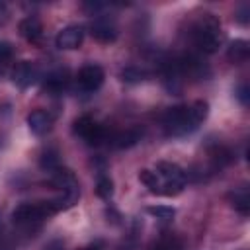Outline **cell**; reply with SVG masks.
I'll return each mask as SVG.
<instances>
[{"instance_id": "6da1fadb", "label": "cell", "mask_w": 250, "mask_h": 250, "mask_svg": "<svg viewBox=\"0 0 250 250\" xmlns=\"http://www.w3.org/2000/svg\"><path fill=\"white\" fill-rule=\"evenodd\" d=\"M209 105L203 100H197L189 105L168 107L162 115V127L168 137H182L195 131L207 117Z\"/></svg>"}, {"instance_id": "7a4b0ae2", "label": "cell", "mask_w": 250, "mask_h": 250, "mask_svg": "<svg viewBox=\"0 0 250 250\" xmlns=\"http://www.w3.org/2000/svg\"><path fill=\"white\" fill-rule=\"evenodd\" d=\"M193 45L203 53H215L223 41L221 23L213 14H201L191 27Z\"/></svg>"}, {"instance_id": "3957f363", "label": "cell", "mask_w": 250, "mask_h": 250, "mask_svg": "<svg viewBox=\"0 0 250 250\" xmlns=\"http://www.w3.org/2000/svg\"><path fill=\"white\" fill-rule=\"evenodd\" d=\"M154 172L162 180L160 195H178L184 189L186 182H188L186 170L182 166H178L176 162H158Z\"/></svg>"}, {"instance_id": "277c9868", "label": "cell", "mask_w": 250, "mask_h": 250, "mask_svg": "<svg viewBox=\"0 0 250 250\" xmlns=\"http://www.w3.org/2000/svg\"><path fill=\"white\" fill-rule=\"evenodd\" d=\"M74 133L80 139H84L88 145H100L107 141V131L100 123H96L90 115H82L74 121Z\"/></svg>"}, {"instance_id": "5b68a950", "label": "cell", "mask_w": 250, "mask_h": 250, "mask_svg": "<svg viewBox=\"0 0 250 250\" xmlns=\"http://www.w3.org/2000/svg\"><path fill=\"white\" fill-rule=\"evenodd\" d=\"M104 78H105V74L100 64H86L78 70V76H76L78 86L84 92H96L104 84Z\"/></svg>"}, {"instance_id": "8992f818", "label": "cell", "mask_w": 250, "mask_h": 250, "mask_svg": "<svg viewBox=\"0 0 250 250\" xmlns=\"http://www.w3.org/2000/svg\"><path fill=\"white\" fill-rule=\"evenodd\" d=\"M90 33L96 41L100 43H113L117 39V27L113 23V20L105 18V16H98L92 25H90Z\"/></svg>"}, {"instance_id": "52a82bcc", "label": "cell", "mask_w": 250, "mask_h": 250, "mask_svg": "<svg viewBox=\"0 0 250 250\" xmlns=\"http://www.w3.org/2000/svg\"><path fill=\"white\" fill-rule=\"evenodd\" d=\"M84 41V29L80 25H66L62 27L57 37H55V43L59 49L62 51H70V49H78Z\"/></svg>"}, {"instance_id": "ba28073f", "label": "cell", "mask_w": 250, "mask_h": 250, "mask_svg": "<svg viewBox=\"0 0 250 250\" xmlns=\"http://www.w3.org/2000/svg\"><path fill=\"white\" fill-rule=\"evenodd\" d=\"M35 76H37V70L33 66V62L29 61H21L14 66L12 70V82L18 86V88H27L35 82Z\"/></svg>"}, {"instance_id": "9c48e42d", "label": "cell", "mask_w": 250, "mask_h": 250, "mask_svg": "<svg viewBox=\"0 0 250 250\" xmlns=\"http://www.w3.org/2000/svg\"><path fill=\"white\" fill-rule=\"evenodd\" d=\"M18 29H20L21 37H23L25 41H29V43H39L41 37H43V25H41L39 18H35V16L23 18V20L20 21Z\"/></svg>"}, {"instance_id": "30bf717a", "label": "cell", "mask_w": 250, "mask_h": 250, "mask_svg": "<svg viewBox=\"0 0 250 250\" xmlns=\"http://www.w3.org/2000/svg\"><path fill=\"white\" fill-rule=\"evenodd\" d=\"M51 125H53V117L45 109H35V111H31L27 115V127H29V131L33 135H45V133H49Z\"/></svg>"}, {"instance_id": "8fae6325", "label": "cell", "mask_w": 250, "mask_h": 250, "mask_svg": "<svg viewBox=\"0 0 250 250\" xmlns=\"http://www.w3.org/2000/svg\"><path fill=\"white\" fill-rule=\"evenodd\" d=\"M141 137H143V131L137 129V127H131V129H125V131L115 133V135H113L111 139H107V141H111V145H113L115 148H131V146H135V145L141 141Z\"/></svg>"}, {"instance_id": "7c38bea8", "label": "cell", "mask_w": 250, "mask_h": 250, "mask_svg": "<svg viewBox=\"0 0 250 250\" xmlns=\"http://www.w3.org/2000/svg\"><path fill=\"white\" fill-rule=\"evenodd\" d=\"M229 201L230 205L240 213V215H248L250 211V195H248V188L242 186V188H236L229 193Z\"/></svg>"}, {"instance_id": "4fadbf2b", "label": "cell", "mask_w": 250, "mask_h": 250, "mask_svg": "<svg viewBox=\"0 0 250 250\" xmlns=\"http://www.w3.org/2000/svg\"><path fill=\"white\" fill-rule=\"evenodd\" d=\"M227 57H229V61H232V62H242V61H246V57H248V41H244V39H234V41L229 45Z\"/></svg>"}, {"instance_id": "5bb4252c", "label": "cell", "mask_w": 250, "mask_h": 250, "mask_svg": "<svg viewBox=\"0 0 250 250\" xmlns=\"http://www.w3.org/2000/svg\"><path fill=\"white\" fill-rule=\"evenodd\" d=\"M139 180L148 188V191L160 195V191H162V180L158 178L156 172H152V170H148V168H143V170L139 172Z\"/></svg>"}, {"instance_id": "9a60e30c", "label": "cell", "mask_w": 250, "mask_h": 250, "mask_svg": "<svg viewBox=\"0 0 250 250\" xmlns=\"http://www.w3.org/2000/svg\"><path fill=\"white\" fill-rule=\"evenodd\" d=\"M146 211H148V215L156 217L158 221H172L176 215V209L170 205H152V207H146Z\"/></svg>"}, {"instance_id": "2e32d148", "label": "cell", "mask_w": 250, "mask_h": 250, "mask_svg": "<svg viewBox=\"0 0 250 250\" xmlns=\"http://www.w3.org/2000/svg\"><path fill=\"white\" fill-rule=\"evenodd\" d=\"M96 193L102 199H109L113 195V180L109 176H100L96 182Z\"/></svg>"}, {"instance_id": "e0dca14e", "label": "cell", "mask_w": 250, "mask_h": 250, "mask_svg": "<svg viewBox=\"0 0 250 250\" xmlns=\"http://www.w3.org/2000/svg\"><path fill=\"white\" fill-rule=\"evenodd\" d=\"M121 78H123L125 82L135 84V82H143V80L146 78V72H145L143 68H139V66H127V68L121 70Z\"/></svg>"}, {"instance_id": "ac0fdd59", "label": "cell", "mask_w": 250, "mask_h": 250, "mask_svg": "<svg viewBox=\"0 0 250 250\" xmlns=\"http://www.w3.org/2000/svg\"><path fill=\"white\" fill-rule=\"evenodd\" d=\"M64 86H66V80L61 74H53V76H49L45 80V90L47 92H53V94H61L64 90Z\"/></svg>"}, {"instance_id": "d6986e66", "label": "cell", "mask_w": 250, "mask_h": 250, "mask_svg": "<svg viewBox=\"0 0 250 250\" xmlns=\"http://www.w3.org/2000/svg\"><path fill=\"white\" fill-rule=\"evenodd\" d=\"M41 168L47 170V172H55L59 168V154L57 152H45L41 156Z\"/></svg>"}, {"instance_id": "ffe728a7", "label": "cell", "mask_w": 250, "mask_h": 250, "mask_svg": "<svg viewBox=\"0 0 250 250\" xmlns=\"http://www.w3.org/2000/svg\"><path fill=\"white\" fill-rule=\"evenodd\" d=\"M14 55V47L10 41H0V62L8 61L10 57Z\"/></svg>"}, {"instance_id": "44dd1931", "label": "cell", "mask_w": 250, "mask_h": 250, "mask_svg": "<svg viewBox=\"0 0 250 250\" xmlns=\"http://www.w3.org/2000/svg\"><path fill=\"white\" fill-rule=\"evenodd\" d=\"M236 98L240 100L242 105H248V88H246V84H240V86H238V90H236Z\"/></svg>"}, {"instance_id": "7402d4cb", "label": "cell", "mask_w": 250, "mask_h": 250, "mask_svg": "<svg viewBox=\"0 0 250 250\" xmlns=\"http://www.w3.org/2000/svg\"><path fill=\"white\" fill-rule=\"evenodd\" d=\"M236 21H238V23H242V25H246V23H248V6H246V4L238 10V14H236Z\"/></svg>"}, {"instance_id": "603a6c76", "label": "cell", "mask_w": 250, "mask_h": 250, "mask_svg": "<svg viewBox=\"0 0 250 250\" xmlns=\"http://www.w3.org/2000/svg\"><path fill=\"white\" fill-rule=\"evenodd\" d=\"M78 250H102V246L100 244H88V246H82Z\"/></svg>"}]
</instances>
